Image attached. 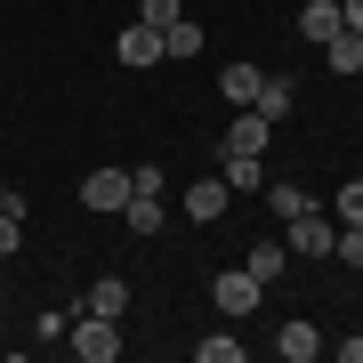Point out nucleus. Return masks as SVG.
Here are the masks:
<instances>
[{
    "label": "nucleus",
    "mask_w": 363,
    "mask_h": 363,
    "mask_svg": "<svg viewBox=\"0 0 363 363\" xmlns=\"http://www.w3.org/2000/svg\"><path fill=\"white\" fill-rule=\"evenodd\" d=\"M138 16L162 33V25H178V16H186V0H138Z\"/></svg>",
    "instance_id": "obj_21"
},
{
    "label": "nucleus",
    "mask_w": 363,
    "mask_h": 363,
    "mask_svg": "<svg viewBox=\"0 0 363 363\" xmlns=\"http://www.w3.org/2000/svg\"><path fill=\"white\" fill-rule=\"evenodd\" d=\"M0 210H9V218H25V194H16L9 178H0Z\"/></svg>",
    "instance_id": "obj_25"
},
{
    "label": "nucleus",
    "mask_w": 363,
    "mask_h": 363,
    "mask_svg": "<svg viewBox=\"0 0 363 363\" xmlns=\"http://www.w3.org/2000/svg\"><path fill=\"white\" fill-rule=\"evenodd\" d=\"M162 186H169L162 162H138V169H130V194H162Z\"/></svg>",
    "instance_id": "obj_23"
},
{
    "label": "nucleus",
    "mask_w": 363,
    "mask_h": 363,
    "mask_svg": "<svg viewBox=\"0 0 363 363\" xmlns=\"http://www.w3.org/2000/svg\"><path fill=\"white\" fill-rule=\"evenodd\" d=\"M259 298H267V283L250 267H234V274H218V283H210V307L226 315V323H242V315H259Z\"/></svg>",
    "instance_id": "obj_2"
},
{
    "label": "nucleus",
    "mask_w": 363,
    "mask_h": 363,
    "mask_svg": "<svg viewBox=\"0 0 363 363\" xmlns=\"http://www.w3.org/2000/svg\"><path fill=\"white\" fill-rule=\"evenodd\" d=\"M267 145H274V121L250 113V105H234V121H226V154H267Z\"/></svg>",
    "instance_id": "obj_7"
},
{
    "label": "nucleus",
    "mask_w": 363,
    "mask_h": 363,
    "mask_svg": "<svg viewBox=\"0 0 363 363\" xmlns=\"http://www.w3.org/2000/svg\"><path fill=\"white\" fill-rule=\"evenodd\" d=\"M81 307H89V315H113V323H121V315H130V274H97V283L81 291Z\"/></svg>",
    "instance_id": "obj_9"
},
{
    "label": "nucleus",
    "mask_w": 363,
    "mask_h": 363,
    "mask_svg": "<svg viewBox=\"0 0 363 363\" xmlns=\"http://www.w3.org/2000/svg\"><path fill=\"white\" fill-rule=\"evenodd\" d=\"M121 218H130V234H162L169 202H162V194H130V202H121Z\"/></svg>",
    "instance_id": "obj_15"
},
{
    "label": "nucleus",
    "mask_w": 363,
    "mask_h": 363,
    "mask_svg": "<svg viewBox=\"0 0 363 363\" xmlns=\"http://www.w3.org/2000/svg\"><path fill=\"white\" fill-rule=\"evenodd\" d=\"M113 57L130 73H145V65H162V33L145 25V16H130V25H121V40H113Z\"/></svg>",
    "instance_id": "obj_4"
},
{
    "label": "nucleus",
    "mask_w": 363,
    "mask_h": 363,
    "mask_svg": "<svg viewBox=\"0 0 363 363\" xmlns=\"http://www.w3.org/2000/svg\"><path fill=\"white\" fill-rule=\"evenodd\" d=\"M250 113L291 121V113H298V81H291V73H259V97H250Z\"/></svg>",
    "instance_id": "obj_8"
},
{
    "label": "nucleus",
    "mask_w": 363,
    "mask_h": 363,
    "mask_svg": "<svg viewBox=\"0 0 363 363\" xmlns=\"http://www.w3.org/2000/svg\"><path fill=\"white\" fill-rule=\"evenodd\" d=\"M339 25H347V33H363V0H339Z\"/></svg>",
    "instance_id": "obj_26"
},
{
    "label": "nucleus",
    "mask_w": 363,
    "mask_h": 363,
    "mask_svg": "<svg viewBox=\"0 0 363 363\" xmlns=\"http://www.w3.org/2000/svg\"><path fill=\"white\" fill-rule=\"evenodd\" d=\"M242 267L259 274V283H274V274L291 267V242H283V234H267V242H250V259H242Z\"/></svg>",
    "instance_id": "obj_13"
},
{
    "label": "nucleus",
    "mask_w": 363,
    "mask_h": 363,
    "mask_svg": "<svg viewBox=\"0 0 363 363\" xmlns=\"http://www.w3.org/2000/svg\"><path fill=\"white\" fill-rule=\"evenodd\" d=\"M331 259H347V267H363V226H339V234H331Z\"/></svg>",
    "instance_id": "obj_22"
},
{
    "label": "nucleus",
    "mask_w": 363,
    "mask_h": 363,
    "mask_svg": "<svg viewBox=\"0 0 363 363\" xmlns=\"http://www.w3.org/2000/svg\"><path fill=\"white\" fill-rule=\"evenodd\" d=\"M121 339H130V331H121L113 315H89V307L65 323V347H73L81 363H113V355H121Z\"/></svg>",
    "instance_id": "obj_1"
},
{
    "label": "nucleus",
    "mask_w": 363,
    "mask_h": 363,
    "mask_svg": "<svg viewBox=\"0 0 363 363\" xmlns=\"http://www.w3.org/2000/svg\"><path fill=\"white\" fill-rule=\"evenodd\" d=\"M218 178H226V194H259L267 186V154H226Z\"/></svg>",
    "instance_id": "obj_11"
},
{
    "label": "nucleus",
    "mask_w": 363,
    "mask_h": 363,
    "mask_svg": "<svg viewBox=\"0 0 363 363\" xmlns=\"http://www.w3.org/2000/svg\"><path fill=\"white\" fill-rule=\"evenodd\" d=\"M331 218H339V226H363V178H347V186H339V202H331Z\"/></svg>",
    "instance_id": "obj_20"
},
{
    "label": "nucleus",
    "mask_w": 363,
    "mask_h": 363,
    "mask_svg": "<svg viewBox=\"0 0 363 363\" xmlns=\"http://www.w3.org/2000/svg\"><path fill=\"white\" fill-rule=\"evenodd\" d=\"M16 250H25V218H9V210H0V259H16Z\"/></svg>",
    "instance_id": "obj_24"
},
{
    "label": "nucleus",
    "mask_w": 363,
    "mask_h": 363,
    "mask_svg": "<svg viewBox=\"0 0 363 363\" xmlns=\"http://www.w3.org/2000/svg\"><path fill=\"white\" fill-rule=\"evenodd\" d=\"M194 355L202 363H242V339H234V331H210V339H194Z\"/></svg>",
    "instance_id": "obj_19"
},
{
    "label": "nucleus",
    "mask_w": 363,
    "mask_h": 363,
    "mask_svg": "<svg viewBox=\"0 0 363 363\" xmlns=\"http://www.w3.org/2000/svg\"><path fill=\"white\" fill-rule=\"evenodd\" d=\"M162 57H202V25H194V16L162 25Z\"/></svg>",
    "instance_id": "obj_17"
},
{
    "label": "nucleus",
    "mask_w": 363,
    "mask_h": 363,
    "mask_svg": "<svg viewBox=\"0 0 363 363\" xmlns=\"http://www.w3.org/2000/svg\"><path fill=\"white\" fill-rule=\"evenodd\" d=\"M331 33H339V0H307V9H298V40H315V49H323Z\"/></svg>",
    "instance_id": "obj_12"
},
{
    "label": "nucleus",
    "mask_w": 363,
    "mask_h": 363,
    "mask_svg": "<svg viewBox=\"0 0 363 363\" xmlns=\"http://www.w3.org/2000/svg\"><path fill=\"white\" fill-rule=\"evenodd\" d=\"M298 210H307V186H291V178H274V186H267V218H274V226H291Z\"/></svg>",
    "instance_id": "obj_16"
},
{
    "label": "nucleus",
    "mask_w": 363,
    "mask_h": 363,
    "mask_svg": "<svg viewBox=\"0 0 363 363\" xmlns=\"http://www.w3.org/2000/svg\"><path fill=\"white\" fill-rule=\"evenodd\" d=\"M331 234H339V218H331V210H298V218L283 226V242H291V259H331Z\"/></svg>",
    "instance_id": "obj_3"
},
{
    "label": "nucleus",
    "mask_w": 363,
    "mask_h": 363,
    "mask_svg": "<svg viewBox=\"0 0 363 363\" xmlns=\"http://www.w3.org/2000/svg\"><path fill=\"white\" fill-rule=\"evenodd\" d=\"M218 89H226V105H250V97H259V65H226Z\"/></svg>",
    "instance_id": "obj_18"
},
{
    "label": "nucleus",
    "mask_w": 363,
    "mask_h": 363,
    "mask_svg": "<svg viewBox=\"0 0 363 363\" xmlns=\"http://www.w3.org/2000/svg\"><path fill=\"white\" fill-rule=\"evenodd\" d=\"M226 178H194V186H186V218H194V226H210V218H226Z\"/></svg>",
    "instance_id": "obj_10"
},
{
    "label": "nucleus",
    "mask_w": 363,
    "mask_h": 363,
    "mask_svg": "<svg viewBox=\"0 0 363 363\" xmlns=\"http://www.w3.org/2000/svg\"><path fill=\"white\" fill-rule=\"evenodd\" d=\"M331 355L339 363H363V339H331Z\"/></svg>",
    "instance_id": "obj_27"
},
{
    "label": "nucleus",
    "mask_w": 363,
    "mask_h": 363,
    "mask_svg": "<svg viewBox=\"0 0 363 363\" xmlns=\"http://www.w3.org/2000/svg\"><path fill=\"white\" fill-rule=\"evenodd\" d=\"M121 202H130V169H89L81 178V210H113L121 218Z\"/></svg>",
    "instance_id": "obj_6"
},
{
    "label": "nucleus",
    "mask_w": 363,
    "mask_h": 363,
    "mask_svg": "<svg viewBox=\"0 0 363 363\" xmlns=\"http://www.w3.org/2000/svg\"><path fill=\"white\" fill-rule=\"evenodd\" d=\"M323 347H331V339L315 331L307 315H291V323H274V355H283V363H315Z\"/></svg>",
    "instance_id": "obj_5"
},
{
    "label": "nucleus",
    "mask_w": 363,
    "mask_h": 363,
    "mask_svg": "<svg viewBox=\"0 0 363 363\" xmlns=\"http://www.w3.org/2000/svg\"><path fill=\"white\" fill-rule=\"evenodd\" d=\"M323 65H331V73H363V33L339 25V33L323 40Z\"/></svg>",
    "instance_id": "obj_14"
}]
</instances>
